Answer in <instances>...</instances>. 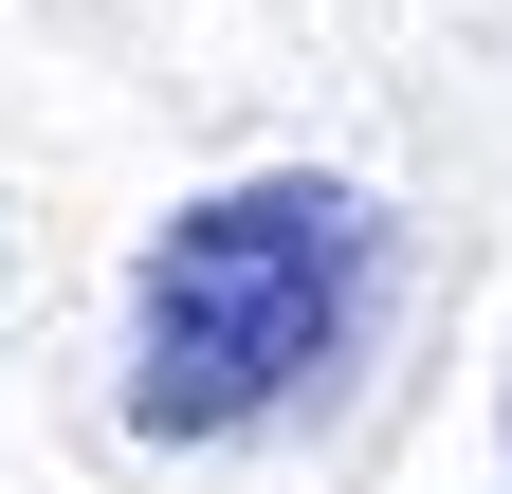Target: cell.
Listing matches in <instances>:
<instances>
[{
	"mask_svg": "<svg viewBox=\"0 0 512 494\" xmlns=\"http://www.w3.org/2000/svg\"><path fill=\"white\" fill-rule=\"evenodd\" d=\"M494 458H512V385H494Z\"/></svg>",
	"mask_w": 512,
	"mask_h": 494,
	"instance_id": "obj_2",
	"label": "cell"
},
{
	"mask_svg": "<svg viewBox=\"0 0 512 494\" xmlns=\"http://www.w3.org/2000/svg\"><path fill=\"white\" fill-rule=\"evenodd\" d=\"M384 312V202L330 165H256L128 257V440H256Z\"/></svg>",
	"mask_w": 512,
	"mask_h": 494,
	"instance_id": "obj_1",
	"label": "cell"
}]
</instances>
